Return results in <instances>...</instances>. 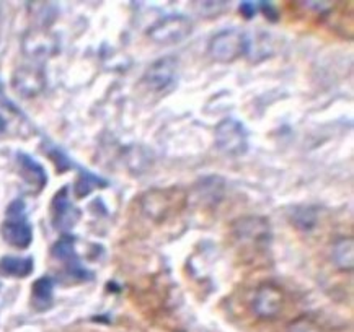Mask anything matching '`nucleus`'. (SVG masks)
Returning <instances> with one entry per match:
<instances>
[{"label": "nucleus", "instance_id": "nucleus-1", "mask_svg": "<svg viewBox=\"0 0 354 332\" xmlns=\"http://www.w3.org/2000/svg\"><path fill=\"white\" fill-rule=\"evenodd\" d=\"M186 193L178 188H167V189H151L142 194L140 197V211L149 220L156 224H163L169 218L183 211L186 206Z\"/></svg>", "mask_w": 354, "mask_h": 332}, {"label": "nucleus", "instance_id": "nucleus-2", "mask_svg": "<svg viewBox=\"0 0 354 332\" xmlns=\"http://www.w3.org/2000/svg\"><path fill=\"white\" fill-rule=\"evenodd\" d=\"M232 236L242 248L260 251L270 246V222L263 217H242L232 224Z\"/></svg>", "mask_w": 354, "mask_h": 332}, {"label": "nucleus", "instance_id": "nucleus-3", "mask_svg": "<svg viewBox=\"0 0 354 332\" xmlns=\"http://www.w3.org/2000/svg\"><path fill=\"white\" fill-rule=\"evenodd\" d=\"M250 51V39L243 31L224 30L212 36L209 41V54L217 62H232L247 56Z\"/></svg>", "mask_w": 354, "mask_h": 332}, {"label": "nucleus", "instance_id": "nucleus-4", "mask_svg": "<svg viewBox=\"0 0 354 332\" xmlns=\"http://www.w3.org/2000/svg\"><path fill=\"white\" fill-rule=\"evenodd\" d=\"M216 147L227 157H242L248 150V132L242 122L225 117L214 130Z\"/></svg>", "mask_w": 354, "mask_h": 332}, {"label": "nucleus", "instance_id": "nucleus-5", "mask_svg": "<svg viewBox=\"0 0 354 332\" xmlns=\"http://www.w3.org/2000/svg\"><path fill=\"white\" fill-rule=\"evenodd\" d=\"M193 33V21L181 13H170L149 28V38L157 44H178Z\"/></svg>", "mask_w": 354, "mask_h": 332}, {"label": "nucleus", "instance_id": "nucleus-6", "mask_svg": "<svg viewBox=\"0 0 354 332\" xmlns=\"http://www.w3.org/2000/svg\"><path fill=\"white\" fill-rule=\"evenodd\" d=\"M178 61L174 56H165L153 61L145 70L142 81L152 93H167L176 85Z\"/></svg>", "mask_w": 354, "mask_h": 332}, {"label": "nucleus", "instance_id": "nucleus-7", "mask_svg": "<svg viewBox=\"0 0 354 332\" xmlns=\"http://www.w3.org/2000/svg\"><path fill=\"white\" fill-rule=\"evenodd\" d=\"M284 304L283 290L274 284H263L257 289L253 297V313L261 320H274L279 315Z\"/></svg>", "mask_w": 354, "mask_h": 332}, {"label": "nucleus", "instance_id": "nucleus-8", "mask_svg": "<svg viewBox=\"0 0 354 332\" xmlns=\"http://www.w3.org/2000/svg\"><path fill=\"white\" fill-rule=\"evenodd\" d=\"M51 213H53V225L57 230L66 231L74 226L80 218V211L75 208L74 204L69 199V188L64 186L56 193L53 197L51 204Z\"/></svg>", "mask_w": 354, "mask_h": 332}, {"label": "nucleus", "instance_id": "nucleus-9", "mask_svg": "<svg viewBox=\"0 0 354 332\" xmlns=\"http://www.w3.org/2000/svg\"><path fill=\"white\" fill-rule=\"evenodd\" d=\"M44 85H46V79H44V72L39 67H18L12 77L13 90L25 98L36 97V95L43 92Z\"/></svg>", "mask_w": 354, "mask_h": 332}, {"label": "nucleus", "instance_id": "nucleus-10", "mask_svg": "<svg viewBox=\"0 0 354 332\" xmlns=\"http://www.w3.org/2000/svg\"><path fill=\"white\" fill-rule=\"evenodd\" d=\"M2 236L10 246L26 249L33 241V228L26 218H7L2 225Z\"/></svg>", "mask_w": 354, "mask_h": 332}, {"label": "nucleus", "instance_id": "nucleus-11", "mask_svg": "<svg viewBox=\"0 0 354 332\" xmlns=\"http://www.w3.org/2000/svg\"><path fill=\"white\" fill-rule=\"evenodd\" d=\"M17 162H18V168H20L21 178H24L26 183L35 186L38 191H41L48 184L46 170H44V168L41 166L33 157L20 152L17 153Z\"/></svg>", "mask_w": 354, "mask_h": 332}, {"label": "nucleus", "instance_id": "nucleus-12", "mask_svg": "<svg viewBox=\"0 0 354 332\" xmlns=\"http://www.w3.org/2000/svg\"><path fill=\"white\" fill-rule=\"evenodd\" d=\"M35 269L33 257H15L6 256L0 259V274L7 277H15V279H25L31 275Z\"/></svg>", "mask_w": 354, "mask_h": 332}, {"label": "nucleus", "instance_id": "nucleus-13", "mask_svg": "<svg viewBox=\"0 0 354 332\" xmlns=\"http://www.w3.org/2000/svg\"><path fill=\"white\" fill-rule=\"evenodd\" d=\"M53 257H56L57 261L66 264V269H72V267L80 266L79 257L75 253V238L71 235H64L62 238H59L51 248Z\"/></svg>", "mask_w": 354, "mask_h": 332}, {"label": "nucleus", "instance_id": "nucleus-14", "mask_svg": "<svg viewBox=\"0 0 354 332\" xmlns=\"http://www.w3.org/2000/svg\"><path fill=\"white\" fill-rule=\"evenodd\" d=\"M354 243L353 238H339L331 246V261L339 271H353Z\"/></svg>", "mask_w": 354, "mask_h": 332}, {"label": "nucleus", "instance_id": "nucleus-15", "mask_svg": "<svg viewBox=\"0 0 354 332\" xmlns=\"http://www.w3.org/2000/svg\"><path fill=\"white\" fill-rule=\"evenodd\" d=\"M53 293L54 282L51 277H41L31 286V298H33V304L38 309H46L51 306Z\"/></svg>", "mask_w": 354, "mask_h": 332}, {"label": "nucleus", "instance_id": "nucleus-16", "mask_svg": "<svg viewBox=\"0 0 354 332\" xmlns=\"http://www.w3.org/2000/svg\"><path fill=\"white\" fill-rule=\"evenodd\" d=\"M56 41L51 35L48 33H31L25 38V52L31 54V56H44L54 51Z\"/></svg>", "mask_w": 354, "mask_h": 332}, {"label": "nucleus", "instance_id": "nucleus-17", "mask_svg": "<svg viewBox=\"0 0 354 332\" xmlns=\"http://www.w3.org/2000/svg\"><path fill=\"white\" fill-rule=\"evenodd\" d=\"M108 186V181L100 178L98 175H93V173H90L87 170H80V175L79 178L75 181V186H74V194L77 199H84L87 197V195L92 193L93 189H103Z\"/></svg>", "mask_w": 354, "mask_h": 332}, {"label": "nucleus", "instance_id": "nucleus-18", "mask_svg": "<svg viewBox=\"0 0 354 332\" xmlns=\"http://www.w3.org/2000/svg\"><path fill=\"white\" fill-rule=\"evenodd\" d=\"M224 193V181L217 176H211L203 181V194L199 195V199H204V204H214L222 197Z\"/></svg>", "mask_w": 354, "mask_h": 332}, {"label": "nucleus", "instance_id": "nucleus-19", "mask_svg": "<svg viewBox=\"0 0 354 332\" xmlns=\"http://www.w3.org/2000/svg\"><path fill=\"white\" fill-rule=\"evenodd\" d=\"M292 224L299 230L310 231L317 224V213L312 207H296L292 212Z\"/></svg>", "mask_w": 354, "mask_h": 332}, {"label": "nucleus", "instance_id": "nucleus-20", "mask_svg": "<svg viewBox=\"0 0 354 332\" xmlns=\"http://www.w3.org/2000/svg\"><path fill=\"white\" fill-rule=\"evenodd\" d=\"M288 332H322L320 326L312 318L301 316L294 320L288 327Z\"/></svg>", "mask_w": 354, "mask_h": 332}, {"label": "nucleus", "instance_id": "nucleus-21", "mask_svg": "<svg viewBox=\"0 0 354 332\" xmlns=\"http://www.w3.org/2000/svg\"><path fill=\"white\" fill-rule=\"evenodd\" d=\"M48 157L51 158L54 165H56L59 173L69 171L71 168L74 166V165H72V162L69 160V157H67V155H66L64 152H62L61 148H57V147L48 148Z\"/></svg>", "mask_w": 354, "mask_h": 332}, {"label": "nucleus", "instance_id": "nucleus-22", "mask_svg": "<svg viewBox=\"0 0 354 332\" xmlns=\"http://www.w3.org/2000/svg\"><path fill=\"white\" fill-rule=\"evenodd\" d=\"M227 6H229L227 2H201L199 3V8H201L203 15H207V12H211L209 17H212V15H219V13L224 12Z\"/></svg>", "mask_w": 354, "mask_h": 332}, {"label": "nucleus", "instance_id": "nucleus-23", "mask_svg": "<svg viewBox=\"0 0 354 332\" xmlns=\"http://www.w3.org/2000/svg\"><path fill=\"white\" fill-rule=\"evenodd\" d=\"M7 218H25V202L21 199H17L8 206Z\"/></svg>", "mask_w": 354, "mask_h": 332}, {"label": "nucleus", "instance_id": "nucleus-24", "mask_svg": "<svg viewBox=\"0 0 354 332\" xmlns=\"http://www.w3.org/2000/svg\"><path fill=\"white\" fill-rule=\"evenodd\" d=\"M258 10H261L263 15H265L270 21H273V23H276V21H278L279 13H278V10H276V7L271 2H258Z\"/></svg>", "mask_w": 354, "mask_h": 332}, {"label": "nucleus", "instance_id": "nucleus-25", "mask_svg": "<svg viewBox=\"0 0 354 332\" xmlns=\"http://www.w3.org/2000/svg\"><path fill=\"white\" fill-rule=\"evenodd\" d=\"M240 13H242L247 20H252V18L258 13V3L248 2V0L247 2H242L240 3Z\"/></svg>", "mask_w": 354, "mask_h": 332}, {"label": "nucleus", "instance_id": "nucleus-26", "mask_svg": "<svg viewBox=\"0 0 354 332\" xmlns=\"http://www.w3.org/2000/svg\"><path fill=\"white\" fill-rule=\"evenodd\" d=\"M7 129V122H6V119H3L2 116H0V134H2L3 130Z\"/></svg>", "mask_w": 354, "mask_h": 332}]
</instances>
